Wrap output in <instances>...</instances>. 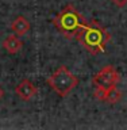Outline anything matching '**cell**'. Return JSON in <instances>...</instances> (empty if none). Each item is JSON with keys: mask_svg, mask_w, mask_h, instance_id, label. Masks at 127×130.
I'll return each instance as SVG.
<instances>
[{"mask_svg": "<svg viewBox=\"0 0 127 130\" xmlns=\"http://www.w3.org/2000/svg\"><path fill=\"white\" fill-rule=\"evenodd\" d=\"M76 39L91 54H99V53H103L105 50L107 43L111 39V35L99 22L92 20L88 23L87 27H84L79 32Z\"/></svg>", "mask_w": 127, "mask_h": 130, "instance_id": "obj_1", "label": "cell"}, {"mask_svg": "<svg viewBox=\"0 0 127 130\" xmlns=\"http://www.w3.org/2000/svg\"><path fill=\"white\" fill-rule=\"evenodd\" d=\"M88 20L80 14L73 6H66L53 19V24L65 38L76 39L79 32L88 26Z\"/></svg>", "mask_w": 127, "mask_h": 130, "instance_id": "obj_2", "label": "cell"}, {"mask_svg": "<svg viewBox=\"0 0 127 130\" xmlns=\"http://www.w3.org/2000/svg\"><path fill=\"white\" fill-rule=\"evenodd\" d=\"M47 84L54 92L61 98H65L72 92V89L79 84V79L69 71L66 67H60L53 75L47 79Z\"/></svg>", "mask_w": 127, "mask_h": 130, "instance_id": "obj_3", "label": "cell"}, {"mask_svg": "<svg viewBox=\"0 0 127 130\" xmlns=\"http://www.w3.org/2000/svg\"><path fill=\"white\" fill-rule=\"evenodd\" d=\"M119 80H120L119 73L115 71V68H114L112 65L104 67L101 71H99L92 77L93 85H95V87L99 85V87H103V88H110V87H112V85H118Z\"/></svg>", "mask_w": 127, "mask_h": 130, "instance_id": "obj_4", "label": "cell"}, {"mask_svg": "<svg viewBox=\"0 0 127 130\" xmlns=\"http://www.w3.org/2000/svg\"><path fill=\"white\" fill-rule=\"evenodd\" d=\"M15 92H16V95H18L20 99L27 102V100L32 99V98L37 95V87L31 83L30 80L24 79L15 87Z\"/></svg>", "mask_w": 127, "mask_h": 130, "instance_id": "obj_5", "label": "cell"}, {"mask_svg": "<svg viewBox=\"0 0 127 130\" xmlns=\"http://www.w3.org/2000/svg\"><path fill=\"white\" fill-rule=\"evenodd\" d=\"M11 28L18 37H22L24 34H27L28 30H30V22H28L23 15H19V16H16L15 20L12 22Z\"/></svg>", "mask_w": 127, "mask_h": 130, "instance_id": "obj_6", "label": "cell"}, {"mask_svg": "<svg viewBox=\"0 0 127 130\" xmlns=\"http://www.w3.org/2000/svg\"><path fill=\"white\" fill-rule=\"evenodd\" d=\"M3 47L6 49L8 53H11V54H15V53H18L20 49L23 46V42L18 38V35L16 34H11L8 35L6 39L3 41Z\"/></svg>", "mask_w": 127, "mask_h": 130, "instance_id": "obj_7", "label": "cell"}, {"mask_svg": "<svg viewBox=\"0 0 127 130\" xmlns=\"http://www.w3.org/2000/svg\"><path fill=\"white\" fill-rule=\"evenodd\" d=\"M122 99V92L118 89L116 85H112V87L107 88V93H105V100L110 104H115Z\"/></svg>", "mask_w": 127, "mask_h": 130, "instance_id": "obj_8", "label": "cell"}, {"mask_svg": "<svg viewBox=\"0 0 127 130\" xmlns=\"http://www.w3.org/2000/svg\"><path fill=\"white\" fill-rule=\"evenodd\" d=\"M105 93H107V88H103V87L96 85L95 91H93V96H95V99H97V100L104 102L105 100Z\"/></svg>", "mask_w": 127, "mask_h": 130, "instance_id": "obj_9", "label": "cell"}, {"mask_svg": "<svg viewBox=\"0 0 127 130\" xmlns=\"http://www.w3.org/2000/svg\"><path fill=\"white\" fill-rule=\"evenodd\" d=\"M116 7H124L127 4V0H111Z\"/></svg>", "mask_w": 127, "mask_h": 130, "instance_id": "obj_10", "label": "cell"}, {"mask_svg": "<svg viewBox=\"0 0 127 130\" xmlns=\"http://www.w3.org/2000/svg\"><path fill=\"white\" fill-rule=\"evenodd\" d=\"M3 96H4V89L0 87V99H3Z\"/></svg>", "mask_w": 127, "mask_h": 130, "instance_id": "obj_11", "label": "cell"}]
</instances>
